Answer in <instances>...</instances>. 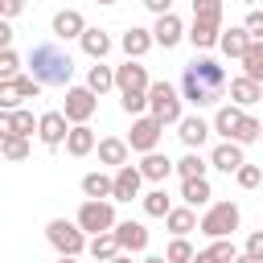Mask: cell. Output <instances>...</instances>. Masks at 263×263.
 Masks as SVG:
<instances>
[{
	"mask_svg": "<svg viewBox=\"0 0 263 263\" xmlns=\"http://www.w3.org/2000/svg\"><path fill=\"white\" fill-rule=\"evenodd\" d=\"M29 78L41 86H70L74 78V58L58 41H41L29 49Z\"/></svg>",
	"mask_w": 263,
	"mask_h": 263,
	"instance_id": "1",
	"label": "cell"
},
{
	"mask_svg": "<svg viewBox=\"0 0 263 263\" xmlns=\"http://www.w3.org/2000/svg\"><path fill=\"white\" fill-rule=\"evenodd\" d=\"M238 222H242V210H238L234 201H210L205 214L197 218V230L214 242V238H234Z\"/></svg>",
	"mask_w": 263,
	"mask_h": 263,
	"instance_id": "2",
	"label": "cell"
},
{
	"mask_svg": "<svg viewBox=\"0 0 263 263\" xmlns=\"http://www.w3.org/2000/svg\"><path fill=\"white\" fill-rule=\"evenodd\" d=\"M148 115H152L160 127H168V123L177 127V119L185 115V111H181V90H177L173 82H164V78H160V82H148Z\"/></svg>",
	"mask_w": 263,
	"mask_h": 263,
	"instance_id": "3",
	"label": "cell"
},
{
	"mask_svg": "<svg viewBox=\"0 0 263 263\" xmlns=\"http://www.w3.org/2000/svg\"><path fill=\"white\" fill-rule=\"evenodd\" d=\"M45 238H49V247H53L58 255H70V259H78V255L86 251V234H82L78 222H70V218H49V222H45Z\"/></svg>",
	"mask_w": 263,
	"mask_h": 263,
	"instance_id": "4",
	"label": "cell"
},
{
	"mask_svg": "<svg viewBox=\"0 0 263 263\" xmlns=\"http://www.w3.org/2000/svg\"><path fill=\"white\" fill-rule=\"evenodd\" d=\"M74 222H78L82 234H107L119 218H115V205H111V201H82Z\"/></svg>",
	"mask_w": 263,
	"mask_h": 263,
	"instance_id": "5",
	"label": "cell"
},
{
	"mask_svg": "<svg viewBox=\"0 0 263 263\" xmlns=\"http://www.w3.org/2000/svg\"><path fill=\"white\" fill-rule=\"evenodd\" d=\"M160 136H164V127L152 119V115H136L132 119V132H127V148L132 152H156V144H160Z\"/></svg>",
	"mask_w": 263,
	"mask_h": 263,
	"instance_id": "6",
	"label": "cell"
},
{
	"mask_svg": "<svg viewBox=\"0 0 263 263\" xmlns=\"http://www.w3.org/2000/svg\"><path fill=\"white\" fill-rule=\"evenodd\" d=\"M95 107H99V99H95L86 86H66V103H62L66 123H90Z\"/></svg>",
	"mask_w": 263,
	"mask_h": 263,
	"instance_id": "7",
	"label": "cell"
},
{
	"mask_svg": "<svg viewBox=\"0 0 263 263\" xmlns=\"http://www.w3.org/2000/svg\"><path fill=\"white\" fill-rule=\"evenodd\" d=\"M111 234H115V242H119L123 255H140V251L148 247V226H144V222H132V218H127V222H115Z\"/></svg>",
	"mask_w": 263,
	"mask_h": 263,
	"instance_id": "8",
	"label": "cell"
},
{
	"mask_svg": "<svg viewBox=\"0 0 263 263\" xmlns=\"http://www.w3.org/2000/svg\"><path fill=\"white\" fill-rule=\"evenodd\" d=\"M66 132H70V123H66L62 111H45V115H37V140H41L45 148H62V144H66Z\"/></svg>",
	"mask_w": 263,
	"mask_h": 263,
	"instance_id": "9",
	"label": "cell"
},
{
	"mask_svg": "<svg viewBox=\"0 0 263 263\" xmlns=\"http://www.w3.org/2000/svg\"><path fill=\"white\" fill-rule=\"evenodd\" d=\"M140 185H144V177H140L136 164L115 168V173H111V201H132V197H140Z\"/></svg>",
	"mask_w": 263,
	"mask_h": 263,
	"instance_id": "10",
	"label": "cell"
},
{
	"mask_svg": "<svg viewBox=\"0 0 263 263\" xmlns=\"http://www.w3.org/2000/svg\"><path fill=\"white\" fill-rule=\"evenodd\" d=\"M177 136H181V144H185L189 152H201V144H205L214 132H210V123H205L201 115H181V119H177Z\"/></svg>",
	"mask_w": 263,
	"mask_h": 263,
	"instance_id": "11",
	"label": "cell"
},
{
	"mask_svg": "<svg viewBox=\"0 0 263 263\" xmlns=\"http://www.w3.org/2000/svg\"><path fill=\"white\" fill-rule=\"evenodd\" d=\"M49 29H53V37H58V41H78V37H82V29H86V16H82L78 8H58Z\"/></svg>",
	"mask_w": 263,
	"mask_h": 263,
	"instance_id": "12",
	"label": "cell"
},
{
	"mask_svg": "<svg viewBox=\"0 0 263 263\" xmlns=\"http://www.w3.org/2000/svg\"><path fill=\"white\" fill-rule=\"evenodd\" d=\"M185 70H189L201 86H210V90L222 95V86H226V70H222V62H214V58H193Z\"/></svg>",
	"mask_w": 263,
	"mask_h": 263,
	"instance_id": "13",
	"label": "cell"
},
{
	"mask_svg": "<svg viewBox=\"0 0 263 263\" xmlns=\"http://www.w3.org/2000/svg\"><path fill=\"white\" fill-rule=\"evenodd\" d=\"M148 66H140V62H123V66H115V90L119 95H127V90H148Z\"/></svg>",
	"mask_w": 263,
	"mask_h": 263,
	"instance_id": "14",
	"label": "cell"
},
{
	"mask_svg": "<svg viewBox=\"0 0 263 263\" xmlns=\"http://www.w3.org/2000/svg\"><path fill=\"white\" fill-rule=\"evenodd\" d=\"M181 37H185V25H181V16H177V12L156 16V25H152V45L173 49V45H181Z\"/></svg>",
	"mask_w": 263,
	"mask_h": 263,
	"instance_id": "15",
	"label": "cell"
},
{
	"mask_svg": "<svg viewBox=\"0 0 263 263\" xmlns=\"http://www.w3.org/2000/svg\"><path fill=\"white\" fill-rule=\"evenodd\" d=\"M210 164H214L218 173H226V177H230V173H238V168L247 164V152H242L234 140H222V144L210 152Z\"/></svg>",
	"mask_w": 263,
	"mask_h": 263,
	"instance_id": "16",
	"label": "cell"
},
{
	"mask_svg": "<svg viewBox=\"0 0 263 263\" xmlns=\"http://www.w3.org/2000/svg\"><path fill=\"white\" fill-rule=\"evenodd\" d=\"M95 152H99V164H107V168H123L127 156H132L127 140H119V136H103V140L95 144Z\"/></svg>",
	"mask_w": 263,
	"mask_h": 263,
	"instance_id": "17",
	"label": "cell"
},
{
	"mask_svg": "<svg viewBox=\"0 0 263 263\" xmlns=\"http://www.w3.org/2000/svg\"><path fill=\"white\" fill-rule=\"evenodd\" d=\"M78 45H82V53H86L90 62H103V58L111 53V45H115V41H111V33H107V29H90V25H86V29H82V37H78Z\"/></svg>",
	"mask_w": 263,
	"mask_h": 263,
	"instance_id": "18",
	"label": "cell"
},
{
	"mask_svg": "<svg viewBox=\"0 0 263 263\" xmlns=\"http://www.w3.org/2000/svg\"><path fill=\"white\" fill-rule=\"evenodd\" d=\"M181 103H193V107L201 111V107H214V103H218V90L201 86V82L185 70V74H181Z\"/></svg>",
	"mask_w": 263,
	"mask_h": 263,
	"instance_id": "19",
	"label": "cell"
},
{
	"mask_svg": "<svg viewBox=\"0 0 263 263\" xmlns=\"http://www.w3.org/2000/svg\"><path fill=\"white\" fill-rule=\"evenodd\" d=\"M136 168H140V177H144V181L164 185V181H168V173H173V160H168L164 152H144V160H140Z\"/></svg>",
	"mask_w": 263,
	"mask_h": 263,
	"instance_id": "20",
	"label": "cell"
},
{
	"mask_svg": "<svg viewBox=\"0 0 263 263\" xmlns=\"http://www.w3.org/2000/svg\"><path fill=\"white\" fill-rule=\"evenodd\" d=\"M119 49H123L132 62H140V58L152 49V29H140V25H132V29L119 37Z\"/></svg>",
	"mask_w": 263,
	"mask_h": 263,
	"instance_id": "21",
	"label": "cell"
},
{
	"mask_svg": "<svg viewBox=\"0 0 263 263\" xmlns=\"http://www.w3.org/2000/svg\"><path fill=\"white\" fill-rule=\"evenodd\" d=\"M95 132H90V123H70V132H66V152L70 156H90L95 152Z\"/></svg>",
	"mask_w": 263,
	"mask_h": 263,
	"instance_id": "22",
	"label": "cell"
},
{
	"mask_svg": "<svg viewBox=\"0 0 263 263\" xmlns=\"http://www.w3.org/2000/svg\"><path fill=\"white\" fill-rule=\"evenodd\" d=\"M242 115H247L242 107H234V103H222V107L214 111V123H210V132H214V136H222V140H230Z\"/></svg>",
	"mask_w": 263,
	"mask_h": 263,
	"instance_id": "23",
	"label": "cell"
},
{
	"mask_svg": "<svg viewBox=\"0 0 263 263\" xmlns=\"http://www.w3.org/2000/svg\"><path fill=\"white\" fill-rule=\"evenodd\" d=\"M259 99H263V86H259V82H251V78H242V74L230 78V103H234V107L247 111V107L259 103Z\"/></svg>",
	"mask_w": 263,
	"mask_h": 263,
	"instance_id": "24",
	"label": "cell"
},
{
	"mask_svg": "<svg viewBox=\"0 0 263 263\" xmlns=\"http://www.w3.org/2000/svg\"><path fill=\"white\" fill-rule=\"evenodd\" d=\"M164 226L173 230V238H189V230H197V214L189 205H173L164 214Z\"/></svg>",
	"mask_w": 263,
	"mask_h": 263,
	"instance_id": "25",
	"label": "cell"
},
{
	"mask_svg": "<svg viewBox=\"0 0 263 263\" xmlns=\"http://www.w3.org/2000/svg\"><path fill=\"white\" fill-rule=\"evenodd\" d=\"M82 197H86V201H111V177H107L103 168L86 173V177H82Z\"/></svg>",
	"mask_w": 263,
	"mask_h": 263,
	"instance_id": "26",
	"label": "cell"
},
{
	"mask_svg": "<svg viewBox=\"0 0 263 263\" xmlns=\"http://www.w3.org/2000/svg\"><path fill=\"white\" fill-rule=\"evenodd\" d=\"M210 197H214V189H210V181H205V177L181 181V201H185L189 210H197V205H210Z\"/></svg>",
	"mask_w": 263,
	"mask_h": 263,
	"instance_id": "27",
	"label": "cell"
},
{
	"mask_svg": "<svg viewBox=\"0 0 263 263\" xmlns=\"http://www.w3.org/2000/svg\"><path fill=\"white\" fill-rule=\"evenodd\" d=\"M251 45V37H247V29L242 25H234V29H222L218 33V49L226 53V58H242V49Z\"/></svg>",
	"mask_w": 263,
	"mask_h": 263,
	"instance_id": "28",
	"label": "cell"
},
{
	"mask_svg": "<svg viewBox=\"0 0 263 263\" xmlns=\"http://www.w3.org/2000/svg\"><path fill=\"white\" fill-rule=\"evenodd\" d=\"M86 90L99 99V95H107V90H115V70L111 66H103V62H95L90 70H86Z\"/></svg>",
	"mask_w": 263,
	"mask_h": 263,
	"instance_id": "29",
	"label": "cell"
},
{
	"mask_svg": "<svg viewBox=\"0 0 263 263\" xmlns=\"http://www.w3.org/2000/svg\"><path fill=\"white\" fill-rule=\"evenodd\" d=\"M238 62H242V78H251V82L263 86V41H251Z\"/></svg>",
	"mask_w": 263,
	"mask_h": 263,
	"instance_id": "30",
	"label": "cell"
},
{
	"mask_svg": "<svg viewBox=\"0 0 263 263\" xmlns=\"http://www.w3.org/2000/svg\"><path fill=\"white\" fill-rule=\"evenodd\" d=\"M140 205H144V214H148V218H164V214L173 210V197L164 193V185H156V189L140 193Z\"/></svg>",
	"mask_w": 263,
	"mask_h": 263,
	"instance_id": "31",
	"label": "cell"
},
{
	"mask_svg": "<svg viewBox=\"0 0 263 263\" xmlns=\"http://www.w3.org/2000/svg\"><path fill=\"white\" fill-rule=\"evenodd\" d=\"M86 251H90V259L111 263V259L119 255V242H115V234L107 230V234H90V238H86Z\"/></svg>",
	"mask_w": 263,
	"mask_h": 263,
	"instance_id": "32",
	"label": "cell"
},
{
	"mask_svg": "<svg viewBox=\"0 0 263 263\" xmlns=\"http://www.w3.org/2000/svg\"><path fill=\"white\" fill-rule=\"evenodd\" d=\"M218 33H222V29H218V25H205V21H193V25L185 29V37L193 41V49H214V45H218Z\"/></svg>",
	"mask_w": 263,
	"mask_h": 263,
	"instance_id": "33",
	"label": "cell"
},
{
	"mask_svg": "<svg viewBox=\"0 0 263 263\" xmlns=\"http://www.w3.org/2000/svg\"><path fill=\"white\" fill-rule=\"evenodd\" d=\"M205 168H210V160H205L201 152H185L181 160H173V173H181V181H193V177H205Z\"/></svg>",
	"mask_w": 263,
	"mask_h": 263,
	"instance_id": "34",
	"label": "cell"
},
{
	"mask_svg": "<svg viewBox=\"0 0 263 263\" xmlns=\"http://www.w3.org/2000/svg\"><path fill=\"white\" fill-rule=\"evenodd\" d=\"M259 132H263V123H259V119H255V115H242V119H238V127H234V136H230V140H234V144H238V148H247V144H255V140H259Z\"/></svg>",
	"mask_w": 263,
	"mask_h": 263,
	"instance_id": "35",
	"label": "cell"
},
{
	"mask_svg": "<svg viewBox=\"0 0 263 263\" xmlns=\"http://www.w3.org/2000/svg\"><path fill=\"white\" fill-rule=\"evenodd\" d=\"M193 21H205V25L222 29V0H193Z\"/></svg>",
	"mask_w": 263,
	"mask_h": 263,
	"instance_id": "36",
	"label": "cell"
},
{
	"mask_svg": "<svg viewBox=\"0 0 263 263\" xmlns=\"http://www.w3.org/2000/svg\"><path fill=\"white\" fill-rule=\"evenodd\" d=\"M12 115V136H25V140H33V132H37V119H33V111L29 107H16V111H8Z\"/></svg>",
	"mask_w": 263,
	"mask_h": 263,
	"instance_id": "37",
	"label": "cell"
},
{
	"mask_svg": "<svg viewBox=\"0 0 263 263\" xmlns=\"http://www.w3.org/2000/svg\"><path fill=\"white\" fill-rule=\"evenodd\" d=\"M119 107L136 119V115H148V90H127V95H119Z\"/></svg>",
	"mask_w": 263,
	"mask_h": 263,
	"instance_id": "38",
	"label": "cell"
},
{
	"mask_svg": "<svg viewBox=\"0 0 263 263\" xmlns=\"http://www.w3.org/2000/svg\"><path fill=\"white\" fill-rule=\"evenodd\" d=\"M0 156H4V160H29V140H25V136L0 140Z\"/></svg>",
	"mask_w": 263,
	"mask_h": 263,
	"instance_id": "39",
	"label": "cell"
},
{
	"mask_svg": "<svg viewBox=\"0 0 263 263\" xmlns=\"http://www.w3.org/2000/svg\"><path fill=\"white\" fill-rule=\"evenodd\" d=\"M205 255H210V263H234V255H238V247H234L230 238H214V242L205 247Z\"/></svg>",
	"mask_w": 263,
	"mask_h": 263,
	"instance_id": "40",
	"label": "cell"
},
{
	"mask_svg": "<svg viewBox=\"0 0 263 263\" xmlns=\"http://www.w3.org/2000/svg\"><path fill=\"white\" fill-rule=\"evenodd\" d=\"M189 259H193V242L189 238H173L164 247V263H189Z\"/></svg>",
	"mask_w": 263,
	"mask_h": 263,
	"instance_id": "41",
	"label": "cell"
},
{
	"mask_svg": "<svg viewBox=\"0 0 263 263\" xmlns=\"http://www.w3.org/2000/svg\"><path fill=\"white\" fill-rule=\"evenodd\" d=\"M234 181H238V189H259V185H263V168H259V164H242V168L234 173Z\"/></svg>",
	"mask_w": 263,
	"mask_h": 263,
	"instance_id": "42",
	"label": "cell"
},
{
	"mask_svg": "<svg viewBox=\"0 0 263 263\" xmlns=\"http://www.w3.org/2000/svg\"><path fill=\"white\" fill-rule=\"evenodd\" d=\"M12 82H16V95H21V103H25V99H41V90H45V86H41V82H33L29 74H16Z\"/></svg>",
	"mask_w": 263,
	"mask_h": 263,
	"instance_id": "43",
	"label": "cell"
},
{
	"mask_svg": "<svg viewBox=\"0 0 263 263\" xmlns=\"http://www.w3.org/2000/svg\"><path fill=\"white\" fill-rule=\"evenodd\" d=\"M16 74H21L16 49H0V82H4V78H16Z\"/></svg>",
	"mask_w": 263,
	"mask_h": 263,
	"instance_id": "44",
	"label": "cell"
},
{
	"mask_svg": "<svg viewBox=\"0 0 263 263\" xmlns=\"http://www.w3.org/2000/svg\"><path fill=\"white\" fill-rule=\"evenodd\" d=\"M16 107H21L16 82H12V78H4V82H0V111H16Z\"/></svg>",
	"mask_w": 263,
	"mask_h": 263,
	"instance_id": "45",
	"label": "cell"
},
{
	"mask_svg": "<svg viewBox=\"0 0 263 263\" xmlns=\"http://www.w3.org/2000/svg\"><path fill=\"white\" fill-rule=\"evenodd\" d=\"M242 29H247V37H251V41H263V8H251V12H247V21H242Z\"/></svg>",
	"mask_w": 263,
	"mask_h": 263,
	"instance_id": "46",
	"label": "cell"
},
{
	"mask_svg": "<svg viewBox=\"0 0 263 263\" xmlns=\"http://www.w3.org/2000/svg\"><path fill=\"white\" fill-rule=\"evenodd\" d=\"M242 255H251L255 263H263V230H255V234L247 238V251H242Z\"/></svg>",
	"mask_w": 263,
	"mask_h": 263,
	"instance_id": "47",
	"label": "cell"
},
{
	"mask_svg": "<svg viewBox=\"0 0 263 263\" xmlns=\"http://www.w3.org/2000/svg\"><path fill=\"white\" fill-rule=\"evenodd\" d=\"M21 12H25V0H0V16H4V21L21 16Z\"/></svg>",
	"mask_w": 263,
	"mask_h": 263,
	"instance_id": "48",
	"label": "cell"
},
{
	"mask_svg": "<svg viewBox=\"0 0 263 263\" xmlns=\"http://www.w3.org/2000/svg\"><path fill=\"white\" fill-rule=\"evenodd\" d=\"M152 16H164V12H173V0H140Z\"/></svg>",
	"mask_w": 263,
	"mask_h": 263,
	"instance_id": "49",
	"label": "cell"
},
{
	"mask_svg": "<svg viewBox=\"0 0 263 263\" xmlns=\"http://www.w3.org/2000/svg\"><path fill=\"white\" fill-rule=\"evenodd\" d=\"M0 49H12V25L0 16Z\"/></svg>",
	"mask_w": 263,
	"mask_h": 263,
	"instance_id": "50",
	"label": "cell"
},
{
	"mask_svg": "<svg viewBox=\"0 0 263 263\" xmlns=\"http://www.w3.org/2000/svg\"><path fill=\"white\" fill-rule=\"evenodd\" d=\"M8 136H12V115L0 111V140H8Z\"/></svg>",
	"mask_w": 263,
	"mask_h": 263,
	"instance_id": "51",
	"label": "cell"
},
{
	"mask_svg": "<svg viewBox=\"0 0 263 263\" xmlns=\"http://www.w3.org/2000/svg\"><path fill=\"white\" fill-rule=\"evenodd\" d=\"M189 263H210V255H205V251H193V259H189Z\"/></svg>",
	"mask_w": 263,
	"mask_h": 263,
	"instance_id": "52",
	"label": "cell"
},
{
	"mask_svg": "<svg viewBox=\"0 0 263 263\" xmlns=\"http://www.w3.org/2000/svg\"><path fill=\"white\" fill-rule=\"evenodd\" d=\"M140 263H164V255H144Z\"/></svg>",
	"mask_w": 263,
	"mask_h": 263,
	"instance_id": "53",
	"label": "cell"
},
{
	"mask_svg": "<svg viewBox=\"0 0 263 263\" xmlns=\"http://www.w3.org/2000/svg\"><path fill=\"white\" fill-rule=\"evenodd\" d=\"M111 263H132V255H123V251H119V255H115Z\"/></svg>",
	"mask_w": 263,
	"mask_h": 263,
	"instance_id": "54",
	"label": "cell"
},
{
	"mask_svg": "<svg viewBox=\"0 0 263 263\" xmlns=\"http://www.w3.org/2000/svg\"><path fill=\"white\" fill-rule=\"evenodd\" d=\"M234 263H255V259H251V255H242V251H238V255H234Z\"/></svg>",
	"mask_w": 263,
	"mask_h": 263,
	"instance_id": "55",
	"label": "cell"
},
{
	"mask_svg": "<svg viewBox=\"0 0 263 263\" xmlns=\"http://www.w3.org/2000/svg\"><path fill=\"white\" fill-rule=\"evenodd\" d=\"M58 263H78V259H70V255H58Z\"/></svg>",
	"mask_w": 263,
	"mask_h": 263,
	"instance_id": "56",
	"label": "cell"
},
{
	"mask_svg": "<svg viewBox=\"0 0 263 263\" xmlns=\"http://www.w3.org/2000/svg\"><path fill=\"white\" fill-rule=\"evenodd\" d=\"M242 4H247V8H255V4H259V0H242Z\"/></svg>",
	"mask_w": 263,
	"mask_h": 263,
	"instance_id": "57",
	"label": "cell"
},
{
	"mask_svg": "<svg viewBox=\"0 0 263 263\" xmlns=\"http://www.w3.org/2000/svg\"><path fill=\"white\" fill-rule=\"evenodd\" d=\"M99 4H119V0H99Z\"/></svg>",
	"mask_w": 263,
	"mask_h": 263,
	"instance_id": "58",
	"label": "cell"
},
{
	"mask_svg": "<svg viewBox=\"0 0 263 263\" xmlns=\"http://www.w3.org/2000/svg\"><path fill=\"white\" fill-rule=\"evenodd\" d=\"M259 140H263V132H259Z\"/></svg>",
	"mask_w": 263,
	"mask_h": 263,
	"instance_id": "59",
	"label": "cell"
}]
</instances>
